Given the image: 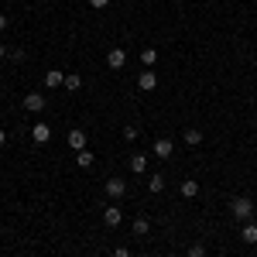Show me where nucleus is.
Listing matches in <instances>:
<instances>
[{"label": "nucleus", "instance_id": "obj_20", "mask_svg": "<svg viewBox=\"0 0 257 257\" xmlns=\"http://www.w3.org/2000/svg\"><path fill=\"white\" fill-rule=\"evenodd\" d=\"M189 257H206V243H192L189 247Z\"/></svg>", "mask_w": 257, "mask_h": 257}, {"label": "nucleus", "instance_id": "obj_3", "mask_svg": "<svg viewBox=\"0 0 257 257\" xmlns=\"http://www.w3.org/2000/svg\"><path fill=\"white\" fill-rule=\"evenodd\" d=\"M172 155H175V144H172L168 138L155 141V158H172Z\"/></svg>", "mask_w": 257, "mask_h": 257}, {"label": "nucleus", "instance_id": "obj_27", "mask_svg": "<svg viewBox=\"0 0 257 257\" xmlns=\"http://www.w3.org/2000/svg\"><path fill=\"white\" fill-rule=\"evenodd\" d=\"M254 216H257V206H254Z\"/></svg>", "mask_w": 257, "mask_h": 257}, {"label": "nucleus", "instance_id": "obj_10", "mask_svg": "<svg viewBox=\"0 0 257 257\" xmlns=\"http://www.w3.org/2000/svg\"><path fill=\"white\" fill-rule=\"evenodd\" d=\"M69 148H76V151H86V131H69Z\"/></svg>", "mask_w": 257, "mask_h": 257}, {"label": "nucleus", "instance_id": "obj_11", "mask_svg": "<svg viewBox=\"0 0 257 257\" xmlns=\"http://www.w3.org/2000/svg\"><path fill=\"white\" fill-rule=\"evenodd\" d=\"M131 172L144 175V172H148V155H131Z\"/></svg>", "mask_w": 257, "mask_h": 257}, {"label": "nucleus", "instance_id": "obj_12", "mask_svg": "<svg viewBox=\"0 0 257 257\" xmlns=\"http://www.w3.org/2000/svg\"><path fill=\"white\" fill-rule=\"evenodd\" d=\"M182 196H185V199H196L199 196V182H196V178H185V182H182Z\"/></svg>", "mask_w": 257, "mask_h": 257}, {"label": "nucleus", "instance_id": "obj_22", "mask_svg": "<svg viewBox=\"0 0 257 257\" xmlns=\"http://www.w3.org/2000/svg\"><path fill=\"white\" fill-rule=\"evenodd\" d=\"M113 257H134V254H131L127 247H117V250H113Z\"/></svg>", "mask_w": 257, "mask_h": 257}, {"label": "nucleus", "instance_id": "obj_23", "mask_svg": "<svg viewBox=\"0 0 257 257\" xmlns=\"http://www.w3.org/2000/svg\"><path fill=\"white\" fill-rule=\"evenodd\" d=\"M106 4H110V0H89V7H96V11H103Z\"/></svg>", "mask_w": 257, "mask_h": 257}, {"label": "nucleus", "instance_id": "obj_5", "mask_svg": "<svg viewBox=\"0 0 257 257\" xmlns=\"http://www.w3.org/2000/svg\"><path fill=\"white\" fill-rule=\"evenodd\" d=\"M138 86H141V89H144V93H151V89L158 86V76H155L151 69H144V72H141V76H138Z\"/></svg>", "mask_w": 257, "mask_h": 257}, {"label": "nucleus", "instance_id": "obj_21", "mask_svg": "<svg viewBox=\"0 0 257 257\" xmlns=\"http://www.w3.org/2000/svg\"><path fill=\"white\" fill-rule=\"evenodd\" d=\"M138 134H141V131L134 127V123H131V127H123V138H127V141H138Z\"/></svg>", "mask_w": 257, "mask_h": 257}, {"label": "nucleus", "instance_id": "obj_25", "mask_svg": "<svg viewBox=\"0 0 257 257\" xmlns=\"http://www.w3.org/2000/svg\"><path fill=\"white\" fill-rule=\"evenodd\" d=\"M4 55H11V52H7V45H4V41H0V59H4Z\"/></svg>", "mask_w": 257, "mask_h": 257}, {"label": "nucleus", "instance_id": "obj_2", "mask_svg": "<svg viewBox=\"0 0 257 257\" xmlns=\"http://www.w3.org/2000/svg\"><path fill=\"white\" fill-rule=\"evenodd\" d=\"M31 141H35V144H48V141H52V127L38 120V123L31 127Z\"/></svg>", "mask_w": 257, "mask_h": 257}, {"label": "nucleus", "instance_id": "obj_6", "mask_svg": "<svg viewBox=\"0 0 257 257\" xmlns=\"http://www.w3.org/2000/svg\"><path fill=\"white\" fill-rule=\"evenodd\" d=\"M24 110H28V113H41V110H45V99H41L38 93H28V96H24Z\"/></svg>", "mask_w": 257, "mask_h": 257}, {"label": "nucleus", "instance_id": "obj_26", "mask_svg": "<svg viewBox=\"0 0 257 257\" xmlns=\"http://www.w3.org/2000/svg\"><path fill=\"white\" fill-rule=\"evenodd\" d=\"M4 141H7V131H4V127H0V148H4Z\"/></svg>", "mask_w": 257, "mask_h": 257}, {"label": "nucleus", "instance_id": "obj_16", "mask_svg": "<svg viewBox=\"0 0 257 257\" xmlns=\"http://www.w3.org/2000/svg\"><path fill=\"white\" fill-rule=\"evenodd\" d=\"M62 86H65L69 93H79V89H82V76H65V82H62Z\"/></svg>", "mask_w": 257, "mask_h": 257}, {"label": "nucleus", "instance_id": "obj_24", "mask_svg": "<svg viewBox=\"0 0 257 257\" xmlns=\"http://www.w3.org/2000/svg\"><path fill=\"white\" fill-rule=\"evenodd\" d=\"M7 24H11V21H7V18H4V14H0V35L7 31Z\"/></svg>", "mask_w": 257, "mask_h": 257}, {"label": "nucleus", "instance_id": "obj_13", "mask_svg": "<svg viewBox=\"0 0 257 257\" xmlns=\"http://www.w3.org/2000/svg\"><path fill=\"white\" fill-rule=\"evenodd\" d=\"M240 237H243V243H257V223H243Z\"/></svg>", "mask_w": 257, "mask_h": 257}, {"label": "nucleus", "instance_id": "obj_14", "mask_svg": "<svg viewBox=\"0 0 257 257\" xmlns=\"http://www.w3.org/2000/svg\"><path fill=\"white\" fill-rule=\"evenodd\" d=\"M93 151H89V148H86V151H76V165H79V168H93Z\"/></svg>", "mask_w": 257, "mask_h": 257}, {"label": "nucleus", "instance_id": "obj_19", "mask_svg": "<svg viewBox=\"0 0 257 257\" xmlns=\"http://www.w3.org/2000/svg\"><path fill=\"white\" fill-rule=\"evenodd\" d=\"M148 189H151V192H161V189H165V178H161V175H151V178H148Z\"/></svg>", "mask_w": 257, "mask_h": 257}, {"label": "nucleus", "instance_id": "obj_7", "mask_svg": "<svg viewBox=\"0 0 257 257\" xmlns=\"http://www.w3.org/2000/svg\"><path fill=\"white\" fill-rule=\"evenodd\" d=\"M62 82H65V72H62V69H48V72H45V86H48V89H59Z\"/></svg>", "mask_w": 257, "mask_h": 257}, {"label": "nucleus", "instance_id": "obj_4", "mask_svg": "<svg viewBox=\"0 0 257 257\" xmlns=\"http://www.w3.org/2000/svg\"><path fill=\"white\" fill-rule=\"evenodd\" d=\"M123 62H127V52H123V48H110V52H106V65H110V69H123Z\"/></svg>", "mask_w": 257, "mask_h": 257}, {"label": "nucleus", "instance_id": "obj_17", "mask_svg": "<svg viewBox=\"0 0 257 257\" xmlns=\"http://www.w3.org/2000/svg\"><path fill=\"white\" fill-rule=\"evenodd\" d=\"M148 230H151V219H148V216H138V219H134V233H138V237H144Z\"/></svg>", "mask_w": 257, "mask_h": 257}, {"label": "nucleus", "instance_id": "obj_28", "mask_svg": "<svg viewBox=\"0 0 257 257\" xmlns=\"http://www.w3.org/2000/svg\"><path fill=\"white\" fill-rule=\"evenodd\" d=\"M138 257H148V254H138Z\"/></svg>", "mask_w": 257, "mask_h": 257}, {"label": "nucleus", "instance_id": "obj_18", "mask_svg": "<svg viewBox=\"0 0 257 257\" xmlns=\"http://www.w3.org/2000/svg\"><path fill=\"white\" fill-rule=\"evenodd\" d=\"M185 144H192V148H196V144H202V131L189 127V131H185Z\"/></svg>", "mask_w": 257, "mask_h": 257}, {"label": "nucleus", "instance_id": "obj_8", "mask_svg": "<svg viewBox=\"0 0 257 257\" xmlns=\"http://www.w3.org/2000/svg\"><path fill=\"white\" fill-rule=\"evenodd\" d=\"M120 219H123L120 206H106V209H103V223H106V226H120Z\"/></svg>", "mask_w": 257, "mask_h": 257}, {"label": "nucleus", "instance_id": "obj_9", "mask_svg": "<svg viewBox=\"0 0 257 257\" xmlns=\"http://www.w3.org/2000/svg\"><path fill=\"white\" fill-rule=\"evenodd\" d=\"M123 192H127V185H123L120 178H110V182H106V196L110 199H123Z\"/></svg>", "mask_w": 257, "mask_h": 257}, {"label": "nucleus", "instance_id": "obj_1", "mask_svg": "<svg viewBox=\"0 0 257 257\" xmlns=\"http://www.w3.org/2000/svg\"><path fill=\"white\" fill-rule=\"evenodd\" d=\"M230 216L240 219V223H250V216H254V202L247 196H237L233 202H230Z\"/></svg>", "mask_w": 257, "mask_h": 257}, {"label": "nucleus", "instance_id": "obj_15", "mask_svg": "<svg viewBox=\"0 0 257 257\" xmlns=\"http://www.w3.org/2000/svg\"><path fill=\"white\" fill-rule=\"evenodd\" d=\"M141 62H144V69H151V65L158 62V52H155V48H141Z\"/></svg>", "mask_w": 257, "mask_h": 257}]
</instances>
